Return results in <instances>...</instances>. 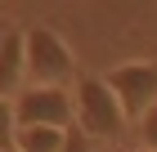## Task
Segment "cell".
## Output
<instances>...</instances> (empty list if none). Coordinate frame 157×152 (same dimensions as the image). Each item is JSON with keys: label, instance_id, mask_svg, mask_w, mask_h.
I'll return each mask as SVG.
<instances>
[{"label": "cell", "instance_id": "1", "mask_svg": "<svg viewBox=\"0 0 157 152\" xmlns=\"http://www.w3.org/2000/svg\"><path fill=\"white\" fill-rule=\"evenodd\" d=\"M72 103H76V130H81L90 143H117L121 134H126V112H121L117 103V94L108 90V81L103 76H76V94H72Z\"/></svg>", "mask_w": 157, "mask_h": 152}, {"label": "cell", "instance_id": "2", "mask_svg": "<svg viewBox=\"0 0 157 152\" xmlns=\"http://www.w3.org/2000/svg\"><path fill=\"white\" fill-rule=\"evenodd\" d=\"M23 40H27V85L67 90L72 76H76V54H72V45H67L54 27H45V23L23 27Z\"/></svg>", "mask_w": 157, "mask_h": 152}, {"label": "cell", "instance_id": "3", "mask_svg": "<svg viewBox=\"0 0 157 152\" xmlns=\"http://www.w3.org/2000/svg\"><path fill=\"white\" fill-rule=\"evenodd\" d=\"M108 90L117 94L126 121H144V112L157 103V58H130V63H117V67L103 76Z\"/></svg>", "mask_w": 157, "mask_h": 152}, {"label": "cell", "instance_id": "4", "mask_svg": "<svg viewBox=\"0 0 157 152\" xmlns=\"http://www.w3.org/2000/svg\"><path fill=\"white\" fill-rule=\"evenodd\" d=\"M13 117L18 125H49V130H67L76 117L72 90H49V85H27L13 98Z\"/></svg>", "mask_w": 157, "mask_h": 152}, {"label": "cell", "instance_id": "5", "mask_svg": "<svg viewBox=\"0 0 157 152\" xmlns=\"http://www.w3.org/2000/svg\"><path fill=\"white\" fill-rule=\"evenodd\" d=\"M27 90V40L23 27H9L0 40V98H18Z\"/></svg>", "mask_w": 157, "mask_h": 152}, {"label": "cell", "instance_id": "6", "mask_svg": "<svg viewBox=\"0 0 157 152\" xmlns=\"http://www.w3.org/2000/svg\"><path fill=\"white\" fill-rule=\"evenodd\" d=\"M67 148V130H49V125H18L13 152H63Z\"/></svg>", "mask_w": 157, "mask_h": 152}, {"label": "cell", "instance_id": "7", "mask_svg": "<svg viewBox=\"0 0 157 152\" xmlns=\"http://www.w3.org/2000/svg\"><path fill=\"white\" fill-rule=\"evenodd\" d=\"M18 139V117H13V98H0V152H13Z\"/></svg>", "mask_w": 157, "mask_h": 152}, {"label": "cell", "instance_id": "8", "mask_svg": "<svg viewBox=\"0 0 157 152\" xmlns=\"http://www.w3.org/2000/svg\"><path fill=\"white\" fill-rule=\"evenodd\" d=\"M135 130H139V148H144V152H157V103L144 112V121H139Z\"/></svg>", "mask_w": 157, "mask_h": 152}, {"label": "cell", "instance_id": "9", "mask_svg": "<svg viewBox=\"0 0 157 152\" xmlns=\"http://www.w3.org/2000/svg\"><path fill=\"white\" fill-rule=\"evenodd\" d=\"M63 152H90V139H85L81 130H67V148Z\"/></svg>", "mask_w": 157, "mask_h": 152}, {"label": "cell", "instance_id": "10", "mask_svg": "<svg viewBox=\"0 0 157 152\" xmlns=\"http://www.w3.org/2000/svg\"><path fill=\"white\" fill-rule=\"evenodd\" d=\"M5 32H9V23H0V40H5Z\"/></svg>", "mask_w": 157, "mask_h": 152}, {"label": "cell", "instance_id": "11", "mask_svg": "<svg viewBox=\"0 0 157 152\" xmlns=\"http://www.w3.org/2000/svg\"><path fill=\"white\" fill-rule=\"evenodd\" d=\"M108 152H112V148H108Z\"/></svg>", "mask_w": 157, "mask_h": 152}]
</instances>
